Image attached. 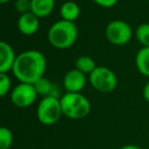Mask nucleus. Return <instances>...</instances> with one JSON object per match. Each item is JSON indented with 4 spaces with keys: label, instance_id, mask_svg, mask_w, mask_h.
Instances as JSON below:
<instances>
[{
    "label": "nucleus",
    "instance_id": "f3484780",
    "mask_svg": "<svg viewBox=\"0 0 149 149\" xmlns=\"http://www.w3.org/2000/svg\"><path fill=\"white\" fill-rule=\"evenodd\" d=\"M13 142V132L6 127L0 128V149H9Z\"/></svg>",
    "mask_w": 149,
    "mask_h": 149
},
{
    "label": "nucleus",
    "instance_id": "4be33fe9",
    "mask_svg": "<svg viewBox=\"0 0 149 149\" xmlns=\"http://www.w3.org/2000/svg\"><path fill=\"white\" fill-rule=\"evenodd\" d=\"M120 149H142V148L139 147V146H137V145H134V144H128V145L123 146Z\"/></svg>",
    "mask_w": 149,
    "mask_h": 149
},
{
    "label": "nucleus",
    "instance_id": "dca6fc26",
    "mask_svg": "<svg viewBox=\"0 0 149 149\" xmlns=\"http://www.w3.org/2000/svg\"><path fill=\"white\" fill-rule=\"evenodd\" d=\"M35 89L37 91L38 95H41L43 97H46V96H52V89H53V86H52L51 82L47 79V78L43 77L37 81L35 84Z\"/></svg>",
    "mask_w": 149,
    "mask_h": 149
},
{
    "label": "nucleus",
    "instance_id": "5701e85b",
    "mask_svg": "<svg viewBox=\"0 0 149 149\" xmlns=\"http://www.w3.org/2000/svg\"><path fill=\"white\" fill-rule=\"evenodd\" d=\"M9 0H0V4H5V3L8 2Z\"/></svg>",
    "mask_w": 149,
    "mask_h": 149
},
{
    "label": "nucleus",
    "instance_id": "f8f14e48",
    "mask_svg": "<svg viewBox=\"0 0 149 149\" xmlns=\"http://www.w3.org/2000/svg\"><path fill=\"white\" fill-rule=\"evenodd\" d=\"M80 13H81L80 6L74 1H65L64 3H62L59 8V15L61 17V19L72 22V23H74V21L79 19Z\"/></svg>",
    "mask_w": 149,
    "mask_h": 149
},
{
    "label": "nucleus",
    "instance_id": "f03ea898",
    "mask_svg": "<svg viewBox=\"0 0 149 149\" xmlns=\"http://www.w3.org/2000/svg\"><path fill=\"white\" fill-rule=\"evenodd\" d=\"M47 38L51 46L56 49H68L77 41L78 28L74 23L60 19L51 25Z\"/></svg>",
    "mask_w": 149,
    "mask_h": 149
},
{
    "label": "nucleus",
    "instance_id": "0eeeda50",
    "mask_svg": "<svg viewBox=\"0 0 149 149\" xmlns=\"http://www.w3.org/2000/svg\"><path fill=\"white\" fill-rule=\"evenodd\" d=\"M38 93L33 84L19 83L10 92V101L15 107L27 108L33 105Z\"/></svg>",
    "mask_w": 149,
    "mask_h": 149
},
{
    "label": "nucleus",
    "instance_id": "9b49d317",
    "mask_svg": "<svg viewBox=\"0 0 149 149\" xmlns=\"http://www.w3.org/2000/svg\"><path fill=\"white\" fill-rule=\"evenodd\" d=\"M55 5V0H31V13L39 19H44L51 15Z\"/></svg>",
    "mask_w": 149,
    "mask_h": 149
},
{
    "label": "nucleus",
    "instance_id": "6ab92c4d",
    "mask_svg": "<svg viewBox=\"0 0 149 149\" xmlns=\"http://www.w3.org/2000/svg\"><path fill=\"white\" fill-rule=\"evenodd\" d=\"M15 7L21 15L31 11V0H17Z\"/></svg>",
    "mask_w": 149,
    "mask_h": 149
},
{
    "label": "nucleus",
    "instance_id": "423d86ee",
    "mask_svg": "<svg viewBox=\"0 0 149 149\" xmlns=\"http://www.w3.org/2000/svg\"><path fill=\"white\" fill-rule=\"evenodd\" d=\"M105 36L108 42L113 45H126L131 41L133 31L131 26L122 19H114L108 23L105 28Z\"/></svg>",
    "mask_w": 149,
    "mask_h": 149
},
{
    "label": "nucleus",
    "instance_id": "9d476101",
    "mask_svg": "<svg viewBox=\"0 0 149 149\" xmlns=\"http://www.w3.org/2000/svg\"><path fill=\"white\" fill-rule=\"evenodd\" d=\"M39 17L31 11L23 13L17 19V28L19 32L25 36L35 35L39 30Z\"/></svg>",
    "mask_w": 149,
    "mask_h": 149
},
{
    "label": "nucleus",
    "instance_id": "39448f33",
    "mask_svg": "<svg viewBox=\"0 0 149 149\" xmlns=\"http://www.w3.org/2000/svg\"><path fill=\"white\" fill-rule=\"evenodd\" d=\"M91 86L100 93H110L118 86V78L113 70L105 66H97L89 74Z\"/></svg>",
    "mask_w": 149,
    "mask_h": 149
},
{
    "label": "nucleus",
    "instance_id": "1a4fd4ad",
    "mask_svg": "<svg viewBox=\"0 0 149 149\" xmlns=\"http://www.w3.org/2000/svg\"><path fill=\"white\" fill-rule=\"evenodd\" d=\"M17 55L10 44L5 41L0 42V72H5L13 70Z\"/></svg>",
    "mask_w": 149,
    "mask_h": 149
},
{
    "label": "nucleus",
    "instance_id": "f257e3e1",
    "mask_svg": "<svg viewBox=\"0 0 149 149\" xmlns=\"http://www.w3.org/2000/svg\"><path fill=\"white\" fill-rule=\"evenodd\" d=\"M46 58L38 50H26L17 54L13 68V74L19 83L35 84L44 77L46 70Z\"/></svg>",
    "mask_w": 149,
    "mask_h": 149
},
{
    "label": "nucleus",
    "instance_id": "20e7f679",
    "mask_svg": "<svg viewBox=\"0 0 149 149\" xmlns=\"http://www.w3.org/2000/svg\"><path fill=\"white\" fill-rule=\"evenodd\" d=\"M37 118L42 125L51 126L59 120L62 116L60 100L55 96H46L37 106Z\"/></svg>",
    "mask_w": 149,
    "mask_h": 149
},
{
    "label": "nucleus",
    "instance_id": "a211bd4d",
    "mask_svg": "<svg viewBox=\"0 0 149 149\" xmlns=\"http://www.w3.org/2000/svg\"><path fill=\"white\" fill-rule=\"evenodd\" d=\"M11 81L10 78L5 72H0V96L4 97L6 94L11 92Z\"/></svg>",
    "mask_w": 149,
    "mask_h": 149
},
{
    "label": "nucleus",
    "instance_id": "6e6552de",
    "mask_svg": "<svg viewBox=\"0 0 149 149\" xmlns=\"http://www.w3.org/2000/svg\"><path fill=\"white\" fill-rule=\"evenodd\" d=\"M86 83H87L86 74L78 70L77 68L68 70L62 81L65 92L70 93H81L82 90L85 88Z\"/></svg>",
    "mask_w": 149,
    "mask_h": 149
},
{
    "label": "nucleus",
    "instance_id": "7ed1b4c3",
    "mask_svg": "<svg viewBox=\"0 0 149 149\" xmlns=\"http://www.w3.org/2000/svg\"><path fill=\"white\" fill-rule=\"evenodd\" d=\"M62 116L70 120H81L91 111V103L82 93L65 92L59 98Z\"/></svg>",
    "mask_w": 149,
    "mask_h": 149
},
{
    "label": "nucleus",
    "instance_id": "aec40b11",
    "mask_svg": "<svg viewBox=\"0 0 149 149\" xmlns=\"http://www.w3.org/2000/svg\"><path fill=\"white\" fill-rule=\"evenodd\" d=\"M93 1L99 6L104 7V8H109V7L114 6L118 0H93Z\"/></svg>",
    "mask_w": 149,
    "mask_h": 149
},
{
    "label": "nucleus",
    "instance_id": "2eb2a0df",
    "mask_svg": "<svg viewBox=\"0 0 149 149\" xmlns=\"http://www.w3.org/2000/svg\"><path fill=\"white\" fill-rule=\"evenodd\" d=\"M135 36L143 47H149V24L144 23L138 26L135 31Z\"/></svg>",
    "mask_w": 149,
    "mask_h": 149
},
{
    "label": "nucleus",
    "instance_id": "4468645a",
    "mask_svg": "<svg viewBox=\"0 0 149 149\" xmlns=\"http://www.w3.org/2000/svg\"><path fill=\"white\" fill-rule=\"evenodd\" d=\"M96 68L97 66L94 59L88 55L79 56L74 61V68H77L78 70L85 74H90Z\"/></svg>",
    "mask_w": 149,
    "mask_h": 149
},
{
    "label": "nucleus",
    "instance_id": "412c9836",
    "mask_svg": "<svg viewBox=\"0 0 149 149\" xmlns=\"http://www.w3.org/2000/svg\"><path fill=\"white\" fill-rule=\"evenodd\" d=\"M143 97L147 102H149V82H147L143 88Z\"/></svg>",
    "mask_w": 149,
    "mask_h": 149
},
{
    "label": "nucleus",
    "instance_id": "ddd939ff",
    "mask_svg": "<svg viewBox=\"0 0 149 149\" xmlns=\"http://www.w3.org/2000/svg\"><path fill=\"white\" fill-rule=\"evenodd\" d=\"M135 64L141 74L149 77V47H142L137 52Z\"/></svg>",
    "mask_w": 149,
    "mask_h": 149
}]
</instances>
